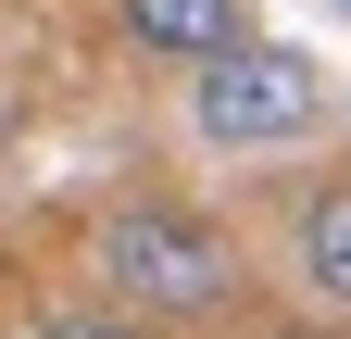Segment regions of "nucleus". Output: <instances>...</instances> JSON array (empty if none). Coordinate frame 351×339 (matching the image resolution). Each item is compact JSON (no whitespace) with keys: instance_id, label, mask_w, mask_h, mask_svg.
Returning <instances> with one entry per match:
<instances>
[{"instance_id":"nucleus-4","label":"nucleus","mask_w":351,"mask_h":339,"mask_svg":"<svg viewBox=\"0 0 351 339\" xmlns=\"http://www.w3.org/2000/svg\"><path fill=\"white\" fill-rule=\"evenodd\" d=\"M289 277H301V302H314V314L351 327V176L301 189V214H289Z\"/></svg>"},{"instance_id":"nucleus-2","label":"nucleus","mask_w":351,"mask_h":339,"mask_svg":"<svg viewBox=\"0 0 351 339\" xmlns=\"http://www.w3.org/2000/svg\"><path fill=\"white\" fill-rule=\"evenodd\" d=\"M326 113H339V101H326V63L289 51V38H239V51L189 63V139L226 151V163H251V151H301Z\"/></svg>"},{"instance_id":"nucleus-3","label":"nucleus","mask_w":351,"mask_h":339,"mask_svg":"<svg viewBox=\"0 0 351 339\" xmlns=\"http://www.w3.org/2000/svg\"><path fill=\"white\" fill-rule=\"evenodd\" d=\"M113 25H125V51L189 75V63H213V51L251 38V0H113Z\"/></svg>"},{"instance_id":"nucleus-6","label":"nucleus","mask_w":351,"mask_h":339,"mask_svg":"<svg viewBox=\"0 0 351 339\" xmlns=\"http://www.w3.org/2000/svg\"><path fill=\"white\" fill-rule=\"evenodd\" d=\"M339 13H351V0H339Z\"/></svg>"},{"instance_id":"nucleus-5","label":"nucleus","mask_w":351,"mask_h":339,"mask_svg":"<svg viewBox=\"0 0 351 339\" xmlns=\"http://www.w3.org/2000/svg\"><path fill=\"white\" fill-rule=\"evenodd\" d=\"M38 339H163L151 314H113L101 289H88V302H63V314H38Z\"/></svg>"},{"instance_id":"nucleus-1","label":"nucleus","mask_w":351,"mask_h":339,"mask_svg":"<svg viewBox=\"0 0 351 339\" xmlns=\"http://www.w3.org/2000/svg\"><path fill=\"white\" fill-rule=\"evenodd\" d=\"M88 289H101L113 314H151L176 339V327H226L251 302V264H239V239L213 226L201 201L138 189V201H113V214L88 226Z\"/></svg>"}]
</instances>
